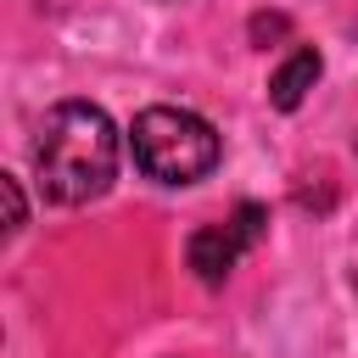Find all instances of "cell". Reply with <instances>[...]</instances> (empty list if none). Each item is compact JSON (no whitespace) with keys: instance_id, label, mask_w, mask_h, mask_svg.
<instances>
[{"instance_id":"1","label":"cell","mask_w":358,"mask_h":358,"mask_svg":"<svg viewBox=\"0 0 358 358\" xmlns=\"http://www.w3.org/2000/svg\"><path fill=\"white\" fill-rule=\"evenodd\" d=\"M34 179L50 201L84 207L117 179V129L95 101H56L34 129Z\"/></svg>"},{"instance_id":"2","label":"cell","mask_w":358,"mask_h":358,"mask_svg":"<svg viewBox=\"0 0 358 358\" xmlns=\"http://www.w3.org/2000/svg\"><path fill=\"white\" fill-rule=\"evenodd\" d=\"M129 145H134L140 173L157 179V185H196L224 157L218 129L201 112H185V106H145L129 129Z\"/></svg>"},{"instance_id":"3","label":"cell","mask_w":358,"mask_h":358,"mask_svg":"<svg viewBox=\"0 0 358 358\" xmlns=\"http://www.w3.org/2000/svg\"><path fill=\"white\" fill-rule=\"evenodd\" d=\"M263 229H268V213H263L257 201H241L235 218H224V224H201V229L185 241V257H190L196 280H201V285H224L229 268L241 263V252L263 241Z\"/></svg>"},{"instance_id":"4","label":"cell","mask_w":358,"mask_h":358,"mask_svg":"<svg viewBox=\"0 0 358 358\" xmlns=\"http://www.w3.org/2000/svg\"><path fill=\"white\" fill-rule=\"evenodd\" d=\"M319 73H324V62H319V50H313V45L291 50V56L274 67V78H268V101H274L280 112H296V106L308 101V90L319 84Z\"/></svg>"},{"instance_id":"5","label":"cell","mask_w":358,"mask_h":358,"mask_svg":"<svg viewBox=\"0 0 358 358\" xmlns=\"http://www.w3.org/2000/svg\"><path fill=\"white\" fill-rule=\"evenodd\" d=\"M6 201H11V224H6V235H17V229L28 224V207H22V190H17L11 173H6Z\"/></svg>"}]
</instances>
